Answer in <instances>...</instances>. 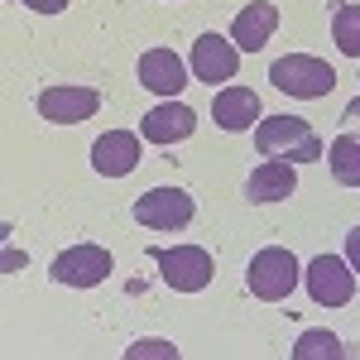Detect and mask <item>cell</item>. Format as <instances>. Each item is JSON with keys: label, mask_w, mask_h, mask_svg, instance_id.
<instances>
[{"label": "cell", "mask_w": 360, "mask_h": 360, "mask_svg": "<svg viewBox=\"0 0 360 360\" xmlns=\"http://www.w3.org/2000/svg\"><path fill=\"white\" fill-rule=\"evenodd\" d=\"M346 259H351V269H360V226L346 236Z\"/></svg>", "instance_id": "cell-21"}, {"label": "cell", "mask_w": 360, "mask_h": 360, "mask_svg": "<svg viewBox=\"0 0 360 360\" xmlns=\"http://www.w3.org/2000/svg\"><path fill=\"white\" fill-rule=\"evenodd\" d=\"M135 164H139V135H130V130H106L91 144V168L101 178H125V173H135Z\"/></svg>", "instance_id": "cell-10"}, {"label": "cell", "mask_w": 360, "mask_h": 360, "mask_svg": "<svg viewBox=\"0 0 360 360\" xmlns=\"http://www.w3.org/2000/svg\"><path fill=\"white\" fill-rule=\"evenodd\" d=\"M96 111H101L96 86H49V91H39V115L53 120V125H77Z\"/></svg>", "instance_id": "cell-8"}, {"label": "cell", "mask_w": 360, "mask_h": 360, "mask_svg": "<svg viewBox=\"0 0 360 360\" xmlns=\"http://www.w3.org/2000/svg\"><path fill=\"white\" fill-rule=\"evenodd\" d=\"M159 274L173 293H202L217 274V264L202 245H173V250H159Z\"/></svg>", "instance_id": "cell-4"}, {"label": "cell", "mask_w": 360, "mask_h": 360, "mask_svg": "<svg viewBox=\"0 0 360 360\" xmlns=\"http://www.w3.org/2000/svg\"><path fill=\"white\" fill-rule=\"evenodd\" d=\"M327 164H332L336 183L360 188V135H336L332 149H327Z\"/></svg>", "instance_id": "cell-16"}, {"label": "cell", "mask_w": 360, "mask_h": 360, "mask_svg": "<svg viewBox=\"0 0 360 360\" xmlns=\"http://www.w3.org/2000/svg\"><path fill=\"white\" fill-rule=\"evenodd\" d=\"M346 115H351V120H360V96L351 101V106H346Z\"/></svg>", "instance_id": "cell-23"}, {"label": "cell", "mask_w": 360, "mask_h": 360, "mask_svg": "<svg viewBox=\"0 0 360 360\" xmlns=\"http://www.w3.org/2000/svg\"><path fill=\"white\" fill-rule=\"evenodd\" d=\"M236 68H240V49H236V39L202 34V39L193 44V77H197V82H226V77H236Z\"/></svg>", "instance_id": "cell-9"}, {"label": "cell", "mask_w": 360, "mask_h": 360, "mask_svg": "<svg viewBox=\"0 0 360 360\" xmlns=\"http://www.w3.org/2000/svg\"><path fill=\"white\" fill-rule=\"evenodd\" d=\"M259 96L250 91V86H226L221 96L212 101V120L221 125V130H250V125H259Z\"/></svg>", "instance_id": "cell-15"}, {"label": "cell", "mask_w": 360, "mask_h": 360, "mask_svg": "<svg viewBox=\"0 0 360 360\" xmlns=\"http://www.w3.org/2000/svg\"><path fill=\"white\" fill-rule=\"evenodd\" d=\"M53 278L68 288H96L111 278V250L101 245H72L53 259Z\"/></svg>", "instance_id": "cell-7"}, {"label": "cell", "mask_w": 360, "mask_h": 360, "mask_svg": "<svg viewBox=\"0 0 360 360\" xmlns=\"http://www.w3.org/2000/svg\"><path fill=\"white\" fill-rule=\"evenodd\" d=\"M193 217H197V207L183 188H154V193H144L135 202V221L144 231H183Z\"/></svg>", "instance_id": "cell-6"}, {"label": "cell", "mask_w": 360, "mask_h": 360, "mask_svg": "<svg viewBox=\"0 0 360 360\" xmlns=\"http://www.w3.org/2000/svg\"><path fill=\"white\" fill-rule=\"evenodd\" d=\"M298 193V178L288 159H269L245 178V202H283V197Z\"/></svg>", "instance_id": "cell-14"}, {"label": "cell", "mask_w": 360, "mask_h": 360, "mask_svg": "<svg viewBox=\"0 0 360 360\" xmlns=\"http://www.w3.org/2000/svg\"><path fill=\"white\" fill-rule=\"evenodd\" d=\"M255 149L269 159H288V164H312L322 159V139L312 135L303 115H264L255 125Z\"/></svg>", "instance_id": "cell-1"}, {"label": "cell", "mask_w": 360, "mask_h": 360, "mask_svg": "<svg viewBox=\"0 0 360 360\" xmlns=\"http://www.w3.org/2000/svg\"><path fill=\"white\" fill-rule=\"evenodd\" d=\"M307 293L317 307H346L356 293V269L341 255H317L307 264Z\"/></svg>", "instance_id": "cell-5"}, {"label": "cell", "mask_w": 360, "mask_h": 360, "mask_svg": "<svg viewBox=\"0 0 360 360\" xmlns=\"http://www.w3.org/2000/svg\"><path fill=\"white\" fill-rule=\"evenodd\" d=\"M193 130H197V111L183 106V101H164V106L144 111V120H139V135L154 139V144H178V139H188Z\"/></svg>", "instance_id": "cell-12"}, {"label": "cell", "mask_w": 360, "mask_h": 360, "mask_svg": "<svg viewBox=\"0 0 360 360\" xmlns=\"http://www.w3.org/2000/svg\"><path fill=\"white\" fill-rule=\"evenodd\" d=\"M269 82L283 96L312 101V96H327L336 86V72H332V63H322V58H312V53H283L269 63Z\"/></svg>", "instance_id": "cell-2"}, {"label": "cell", "mask_w": 360, "mask_h": 360, "mask_svg": "<svg viewBox=\"0 0 360 360\" xmlns=\"http://www.w3.org/2000/svg\"><path fill=\"white\" fill-rule=\"evenodd\" d=\"M250 293L259 298V303H283L293 288H298V259H293V250H283V245H269V250H259L255 259H250Z\"/></svg>", "instance_id": "cell-3"}, {"label": "cell", "mask_w": 360, "mask_h": 360, "mask_svg": "<svg viewBox=\"0 0 360 360\" xmlns=\"http://www.w3.org/2000/svg\"><path fill=\"white\" fill-rule=\"evenodd\" d=\"M293 356L298 360H312V356H346V346H341V341H336L332 332H303L298 336V346H293Z\"/></svg>", "instance_id": "cell-18"}, {"label": "cell", "mask_w": 360, "mask_h": 360, "mask_svg": "<svg viewBox=\"0 0 360 360\" xmlns=\"http://www.w3.org/2000/svg\"><path fill=\"white\" fill-rule=\"evenodd\" d=\"M274 29H278V5L274 0H250L245 10L236 15V25H231V39H236V49L259 53L274 39Z\"/></svg>", "instance_id": "cell-11"}, {"label": "cell", "mask_w": 360, "mask_h": 360, "mask_svg": "<svg viewBox=\"0 0 360 360\" xmlns=\"http://www.w3.org/2000/svg\"><path fill=\"white\" fill-rule=\"evenodd\" d=\"M139 356H164V360H173V356H178V346H173V341H139V346H130V360H139Z\"/></svg>", "instance_id": "cell-19"}, {"label": "cell", "mask_w": 360, "mask_h": 360, "mask_svg": "<svg viewBox=\"0 0 360 360\" xmlns=\"http://www.w3.org/2000/svg\"><path fill=\"white\" fill-rule=\"evenodd\" d=\"M29 10H39V15H58V10H68V0H25Z\"/></svg>", "instance_id": "cell-20"}, {"label": "cell", "mask_w": 360, "mask_h": 360, "mask_svg": "<svg viewBox=\"0 0 360 360\" xmlns=\"http://www.w3.org/2000/svg\"><path fill=\"white\" fill-rule=\"evenodd\" d=\"M139 82L149 91H159V96H178L188 86V68H183V58L173 49H149L139 58Z\"/></svg>", "instance_id": "cell-13"}, {"label": "cell", "mask_w": 360, "mask_h": 360, "mask_svg": "<svg viewBox=\"0 0 360 360\" xmlns=\"http://www.w3.org/2000/svg\"><path fill=\"white\" fill-rule=\"evenodd\" d=\"M20 264H25V255H20V250H5V269H10V274H15V269H20Z\"/></svg>", "instance_id": "cell-22"}, {"label": "cell", "mask_w": 360, "mask_h": 360, "mask_svg": "<svg viewBox=\"0 0 360 360\" xmlns=\"http://www.w3.org/2000/svg\"><path fill=\"white\" fill-rule=\"evenodd\" d=\"M332 39L346 58H360V5H336L332 15Z\"/></svg>", "instance_id": "cell-17"}]
</instances>
